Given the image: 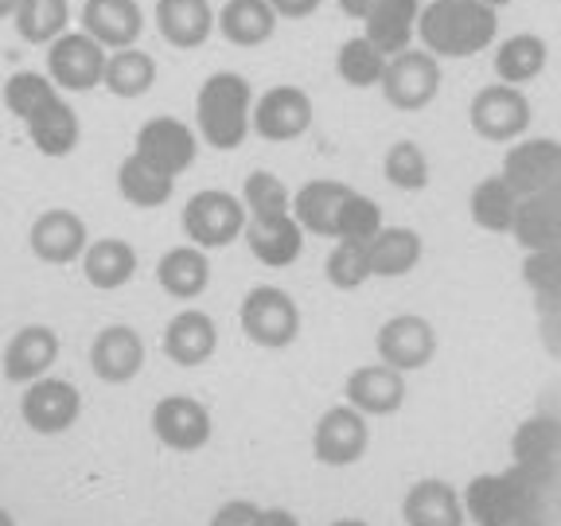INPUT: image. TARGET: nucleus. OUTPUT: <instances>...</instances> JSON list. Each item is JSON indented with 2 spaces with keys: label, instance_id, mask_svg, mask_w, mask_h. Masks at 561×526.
Segmentation results:
<instances>
[{
  "label": "nucleus",
  "instance_id": "nucleus-1",
  "mask_svg": "<svg viewBox=\"0 0 561 526\" xmlns=\"http://www.w3.org/2000/svg\"><path fill=\"white\" fill-rule=\"evenodd\" d=\"M550 483H553V468H523V465H511L507 472L476 476L465 488V511L476 526L535 523Z\"/></svg>",
  "mask_w": 561,
  "mask_h": 526
},
{
  "label": "nucleus",
  "instance_id": "nucleus-2",
  "mask_svg": "<svg viewBox=\"0 0 561 526\" xmlns=\"http://www.w3.org/2000/svg\"><path fill=\"white\" fill-rule=\"evenodd\" d=\"M500 12L480 0H433L417 16V35L437 59H468L495 44Z\"/></svg>",
  "mask_w": 561,
  "mask_h": 526
},
{
  "label": "nucleus",
  "instance_id": "nucleus-3",
  "mask_svg": "<svg viewBox=\"0 0 561 526\" xmlns=\"http://www.w3.org/2000/svg\"><path fill=\"white\" fill-rule=\"evenodd\" d=\"M195 125H199V137L207 140L210 149H242L250 129H254L250 82L242 75H234V70H215L199 87V98H195Z\"/></svg>",
  "mask_w": 561,
  "mask_h": 526
},
{
  "label": "nucleus",
  "instance_id": "nucleus-4",
  "mask_svg": "<svg viewBox=\"0 0 561 526\" xmlns=\"http://www.w3.org/2000/svg\"><path fill=\"white\" fill-rule=\"evenodd\" d=\"M245 222H250V210H245L242 195L222 192V187H203L180 210V227H184L187 242L207 254L234 245L245 235Z\"/></svg>",
  "mask_w": 561,
  "mask_h": 526
},
{
  "label": "nucleus",
  "instance_id": "nucleus-5",
  "mask_svg": "<svg viewBox=\"0 0 561 526\" xmlns=\"http://www.w3.org/2000/svg\"><path fill=\"white\" fill-rule=\"evenodd\" d=\"M238 324H242V335L254 347L285 351L300 335V308L293 300V293L277 289V285H257V289H250L242 297Z\"/></svg>",
  "mask_w": 561,
  "mask_h": 526
},
{
  "label": "nucleus",
  "instance_id": "nucleus-6",
  "mask_svg": "<svg viewBox=\"0 0 561 526\" xmlns=\"http://www.w3.org/2000/svg\"><path fill=\"white\" fill-rule=\"evenodd\" d=\"M370 448V418L359 410H351L347 402L332 405L320 413L312 430V456L316 465L324 468H351L359 465Z\"/></svg>",
  "mask_w": 561,
  "mask_h": 526
},
{
  "label": "nucleus",
  "instance_id": "nucleus-7",
  "mask_svg": "<svg viewBox=\"0 0 561 526\" xmlns=\"http://www.w3.org/2000/svg\"><path fill=\"white\" fill-rule=\"evenodd\" d=\"M82 418V395L79 386L67 382V378H39V382L24 386L20 395V421L27 430L39 433V437H59L70 433Z\"/></svg>",
  "mask_w": 561,
  "mask_h": 526
},
{
  "label": "nucleus",
  "instance_id": "nucleus-8",
  "mask_svg": "<svg viewBox=\"0 0 561 526\" xmlns=\"http://www.w3.org/2000/svg\"><path fill=\"white\" fill-rule=\"evenodd\" d=\"M468 125L476 129V137L491 140V145L518 140L530 129V98L507 82L476 90V98L468 102Z\"/></svg>",
  "mask_w": 561,
  "mask_h": 526
},
{
  "label": "nucleus",
  "instance_id": "nucleus-9",
  "mask_svg": "<svg viewBox=\"0 0 561 526\" xmlns=\"http://www.w3.org/2000/svg\"><path fill=\"white\" fill-rule=\"evenodd\" d=\"M375 351L378 363L410 375V370L430 367L437 359V328L417 312H398L378 328Z\"/></svg>",
  "mask_w": 561,
  "mask_h": 526
},
{
  "label": "nucleus",
  "instance_id": "nucleus-10",
  "mask_svg": "<svg viewBox=\"0 0 561 526\" xmlns=\"http://www.w3.org/2000/svg\"><path fill=\"white\" fill-rule=\"evenodd\" d=\"M382 94L386 102L402 110V114H417L433 98L440 94V62L437 55H430L425 47H410V52L394 55V59L386 62V75H382Z\"/></svg>",
  "mask_w": 561,
  "mask_h": 526
},
{
  "label": "nucleus",
  "instance_id": "nucleus-11",
  "mask_svg": "<svg viewBox=\"0 0 561 526\" xmlns=\"http://www.w3.org/2000/svg\"><path fill=\"white\" fill-rule=\"evenodd\" d=\"M105 62H110V52L87 32H67L47 47V75H51V82L59 90H75V94L102 87Z\"/></svg>",
  "mask_w": 561,
  "mask_h": 526
},
{
  "label": "nucleus",
  "instance_id": "nucleus-12",
  "mask_svg": "<svg viewBox=\"0 0 561 526\" xmlns=\"http://www.w3.org/2000/svg\"><path fill=\"white\" fill-rule=\"evenodd\" d=\"M149 430L172 453H199L210 445V410L192 395H164L149 413Z\"/></svg>",
  "mask_w": 561,
  "mask_h": 526
},
{
  "label": "nucleus",
  "instance_id": "nucleus-13",
  "mask_svg": "<svg viewBox=\"0 0 561 526\" xmlns=\"http://www.w3.org/2000/svg\"><path fill=\"white\" fill-rule=\"evenodd\" d=\"M503 180L515 187L518 199L553 192L561 184V140L553 137H530L515 140L503 157Z\"/></svg>",
  "mask_w": 561,
  "mask_h": 526
},
{
  "label": "nucleus",
  "instance_id": "nucleus-14",
  "mask_svg": "<svg viewBox=\"0 0 561 526\" xmlns=\"http://www.w3.org/2000/svg\"><path fill=\"white\" fill-rule=\"evenodd\" d=\"M133 152L175 180V175H184L187 168L195 164V157H199V133L187 122H180V117H168V114L149 117V122L137 129Z\"/></svg>",
  "mask_w": 561,
  "mask_h": 526
},
{
  "label": "nucleus",
  "instance_id": "nucleus-15",
  "mask_svg": "<svg viewBox=\"0 0 561 526\" xmlns=\"http://www.w3.org/2000/svg\"><path fill=\"white\" fill-rule=\"evenodd\" d=\"M62 340L51 324H24L20 332H12V340L4 343L0 355V370L4 378L16 386H32L39 378H47L59 363Z\"/></svg>",
  "mask_w": 561,
  "mask_h": 526
},
{
  "label": "nucleus",
  "instance_id": "nucleus-16",
  "mask_svg": "<svg viewBox=\"0 0 561 526\" xmlns=\"http://www.w3.org/2000/svg\"><path fill=\"white\" fill-rule=\"evenodd\" d=\"M27 245L44 265H75L90 250V230L82 215L67 207H51L44 215H35L32 230H27Z\"/></svg>",
  "mask_w": 561,
  "mask_h": 526
},
{
  "label": "nucleus",
  "instance_id": "nucleus-17",
  "mask_svg": "<svg viewBox=\"0 0 561 526\" xmlns=\"http://www.w3.org/2000/svg\"><path fill=\"white\" fill-rule=\"evenodd\" d=\"M312 129V98L300 87H273L254 102V133L273 145H289Z\"/></svg>",
  "mask_w": 561,
  "mask_h": 526
},
{
  "label": "nucleus",
  "instance_id": "nucleus-18",
  "mask_svg": "<svg viewBox=\"0 0 561 526\" xmlns=\"http://www.w3.org/2000/svg\"><path fill=\"white\" fill-rule=\"evenodd\" d=\"M145 340L129 324H105L90 343V370L110 386H125L145 367Z\"/></svg>",
  "mask_w": 561,
  "mask_h": 526
},
{
  "label": "nucleus",
  "instance_id": "nucleus-19",
  "mask_svg": "<svg viewBox=\"0 0 561 526\" xmlns=\"http://www.w3.org/2000/svg\"><path fill=\"white\" fill-rule=\"evenodd\" d=\"M343 402L367 418H390L405 405V375L386 363L355 367L343 382Z\"/></svg>",
  "mask_w": 561,
  "mask_h": 526
},
{
  "label": "nucleus",
  "instance_id": "nucleus-20",
  "mask_svg": "<svg viewBox=\"0 0 561 526\" xmlns=\"http://www.w3.org/2000/svg\"><path fill=\"white\" fill-rule=\"evenodd\" d=\"M160 347L164 355L175 363V367H203V363L215 359V351H219V328L210 320L207 312L199 308H184V312H175L168 320L164 335H160Z\"/></svg>",
  "mask_w": 561,
  "mask_h": 526
},
{
  "label": "nucleus",
  "instance_id": "nucleus-21",
  "mask_svg": "<svg viewBox=\"0 0 561 526\" xmlns=\"http://www.w3.org/2000/svg\"><path fill=\"white\" fill-rule=\"evenodd\" d=\"M402 523L405 526H468L465 491H456L448 480L425 476L410 483L402 495Z\"/></svg>",
  "mask_w": 561,
  "mask_h": 526
},
{
  "label": "nucleus",
  "instance_id": "nucleus-22",
  "mask_svg": "<svg viewBox=\"0 0 561 526\" xmlns=\"http://www.w3.org/2000/svg\"><path fill=\"white\" fill-rule=\"evenodd\" d=\"M79 20L82 32L94 35L105 52L137 47L140 32H145V12L137 0H87Z\"/></svg>",
  "mask_w": 561,
  "mask_h": 526
},
{
  "label": "nucleus",
  "instance_id": "nucleus-23",
  "mask_svg": "<svg viewBox=\"0 0 561 526\" xmlns=\"http://www.w3.org/2000/svg\"><path fill=\"white\" fill-rule=\"evenodd\" d=\"M242 238L250 245V254L262 265H270V270H285L305 250V230H300V222L293 215H254L245 222Z\"/></svg>",
  "mask_w": 561,
  "mask_h": 526
},
{
  "label": "nucleus",
  "instance_id": "nucleus-24",
  "mask_svg": "<svg viewBox=\"0 0 561 526\" xmlns=\"http://www.w3.org/2000/svg\"><path fill=\"white\" fill-rule=\"evenodd\" d=\"M351 195H355V187L340 184V180H308V184L293 195V219L300 222L305 235L335 238V230H340V210Z\"/></svg>",
  "mask_w": 561,
  "mask_h": 526
},
{
  "label": "nucleus",
  "instance_id": "nucleus-25",
  "mask_svg": "<svg viewBox=\"0 0 561 526\" xmlns=\"http://www.w3.org/2000/svg\"><path fill=\"white\" fill-rule=\"evenodd\" d=\"M219 27V16L210 9V0H157V32L164 44L180 52H195L210 39Z\"/></svg>",
  "mask_w": 561,
  "mask_h": 526
},
{
  "label": "nucleus",
  "instance_id": "nucleus-26",
  "mask_svg": "<svg viewBox=\"0 0 561 526\" xmlns=\"http://www.w3.org/2000/svg\"><path fill=\"white\" fill-rule=\"evenodd\" d=\"M157 285L172 300H199L210 285V258L199 245H172L157 262Z\"/></svg>",
  "mask_w": 561,
  "mask_h": 526
},
{
  "label": "nucleus",
  "instance_id": "nucleus-27",
  "mask_svg": "<svg viewBox=\"0 0 561 526\" xmlns=\"http://www.w3.org/2000/svg\"><path fill=\"white\" fill-rule=\"evenodd\" d=\"M137 245L125 242V238H94L90 250L82 254V277L102 293L125 289L133 277H137Z\"/></svg>",
  "mask_w": 561,
  "mask_h": 526
},
{
  "label": "nucleus",
  "instance_id": "nucleus-28",
  "mask_svg": "<svg viewBox=\"0 0 561 526\" xmlns=\"http://www.w3.org/2000/svg\"><path fill=\"white\" fill-rule=\"evenodd\" d=\"M511 235L518 238V245H523L526 254L561 245V184L553 192L530 195V199L518 203L515 230Z\"/></svg>",
  "mask_w": 561,
  "mask_h": 526
},
{
  "label": "nucleus",
  "instance_id": "nucleus-29",
  "mask_svg": "<svg viewBox=\"0 0 561 526\" xmlns=\"http://www.w3.org/2000/svg\"><path fill=\"white\" fill-rule=\"evenodd\" d=\"M421 4L417 0H382L367 20H363V35L378 47L382 55H402L410 52V39L417 32Z\"/></svg>",
  "mask_w": 561,
  "mask_h": 526
},
{
  "label": "nucleus",
  "instance_id": "nucleus-30",
  "mask_svg": "<svg viewBox=\"0 0 561 526\" xmlns=\"http://www.w3.org/2000/svg\"><path fill=\"white\" fill-rule=\"evenodd\" d=\"M277 20L270 0H227L219 9V35L234 47H262L277 32Z\"/></svg>",
  "mask_w": 561,
  "mask_h": 526
},
{
  "label": "nucleus",
  "instance_id": "nucleus-31",
  "mask_svg": "<svg viewBox=\"0 0 561 526\" xmlns=\"http://www.w3.org/2000/svg\"><path fill=\"white\" fill-rule=\"evenodd\" d=\"M24 129H27V137H32L35 149L44 152V157H55V160L70 157V152L79 149V140H82L79 114H75V105H70L62 94L47 105L44 114H35Z\"/></svg>",
  "mask_w": 561,
  "mask_h": 526
},
{
  "label": "nucleus",
  "instance_id": "nucleus-32",
  "mask_svg": "<svg viewBox=\"0 0 561 526\" xmlns=\"http://www.w3.org/2000/svg\"><path fill=\"white\" fill-rule=\"evenodd\" d=\"M518 195L515 187L503 180V172L488 175L472 187L468 195V215L480 230H491V235H511L515 230V215H518Z\"/></svg>",
  "mask_w": 561,
  "mask_h": 526
},
{
  "label": "nucleus",
  "instance_id": "nucleus-33",
  "mask_svg": "<svg viewBox=\"0 0 561 526\" xmlns=\"http://www.w3.org/2000/svg\"><path fill=\"white\" fill-rule=\"evenodd\" d=\"M117 192H122V199L133 203V207L157 210V207H164V203L172 199L175 180L160 172V168H152L145 157L129 152V157L117 164Z\"/></svg>",
  "mask_w": 561,
  "mask_h": 526
},
{
  "label": "nucleus",
  "instance_id": "nucleus-34",
  "mask_svg": "<svg viewBox=\"0 0 561 526\" xmlns=\"http://www.w3.org/2000/svg\"><path fill=\"white\" fill-rule=\"evenodd\" d=\"M546 59H550V47H546L542 35L518 32V35H511V39H503V44L495 47V59H491V67H495L500 82H507V87H523V82H535L538 75H542Z\"/></svg>",
  "mask_w": 561,
  "mask_h": 526
},
{
  "label": "nucleus",
  "instance_id": "nucleus-35",
  "mask_svg": "<svg viewBox=\"0 0 561 526\" xmlns=\"http://www.w3.org/2000/svg\"><path fill=\"white\" fill-rule=\"evenodd\" d=\"M370 250V270L375 277H405L410 270H417L421 262V235L410 227H382L367 242Z\"/></svg>",
  "mask_w": 561,
  "mask_h": 526
},
{
  "label": "nucleus",
  "instance_id": "nucleus-36",
  "mask_svg": "<svg viewBox=\"0 0 561 526\" xmlns=\"http://www.w3.org/2000/svg\"><path fill=\"white\" fill-rule=\"evenodd\" d=\"M511 456L523 468H553L561 456V421L546 418V413L523 421L515 441H511Z\"/></svg>",
  "mask_w": 561,
  "mask_h": 526
},
{
  "label": "nucleus",
  "instance_id": "nucleus-37",
  "mask_svg": "<svg viewBox=\"0 0 561 526\" xmlns=\"http://www.w3.org/2000/svg\"><path fill=\"white\" fill-rule=\"evenodd\" d=\"M157 82V59L140 47H125V52H110L105 62V82L102 87L117 98H140L149 94Z\"/></svg>",
  "mask_w": 561,
  "mask_h": 526
},
{
  "label": "nucleus",
  "instance_id": "nucleus-38",
  "mask_svg": "<svg viewBox=\"0 0 561 526\" xmlns=\"http://www.w3.org/2000/svg\"><path fill=\"white\" fill-rule=\"evenodd\" d=\"M12 20H16V35L24 44L51 47L59 35H67L70 4L67 0H20V9Z\"/></svg>",
  "mask_w": 561,
  "mask_h": 526
},
{
  "label": "nucleus",
  "instance_id": "nucleus-39",
  "mask_svg": "<svg viewBox=\"0 0 561 526\" xmlns=\"http://www.w3.org/2000/svg\"><path fill=\"white\" fill-rule=\"evenodd\" d=\"M386 62H390V55L378 52L367 35H355V39H347V44L340 47V55H335V70H340V79L347 82V87H355V90L382 87Z\"/></svg>",
  "mask_w": 561,
  "mask_h": 526
},
{
  "label": "nucleus",
  "instance_id": "nucleus-40",
  "mask_svg": "<svg viewBox=\"0 0 561 526\" xmlns=\"http://www.w3.org/2000/svg\"><path fill=\"white\" fill-rule=\"evenodd\" d=\"M59 98V87L51 82V75H39V70H16L9 82H4V105L9 114L20 122H32L35 114H44L47 105Z\"/></svg>",
  "mask_w": 561,
  "mask_h": 526
},
{
  "label": "nucleus",
  "instance_id": "nucleus-41",
  "mask_svg": "<svg viewBox=\"0 0 561 526\" xmlns=\"http://www.w3.org/2000/svg\"><path fill=\"white\" fill-rule=\"evenodd\" d=\"M382 175L398 192H421L430 184V160H425L417 140H394L382 157Z\"/></svg>",
  "mask_w": 561,
  "mask_h": 526
},
{
  "label": "nucleus",
  "instance_id": "nucleus-42",
  "mask_svg": "<svg viewBox=\"0 0 561 526\" xmlns=\"http://www.w3.org/2000/svg\"><path fill=\"white\" fill-rule=\"evenodd\" d=\"M324 273H328V281H332V289H340V293L363 289V285L375 277L367 242H335L324 262Z\"/></svg>",
  "mask_w": 561,
  "mask_h": 526
},
{
  "label": "nucleus",
  "instance_id": "nucleus-43",
  "mask_svg": "<svg viewBox=\"0 0 561 526\" xmlns=\"http://www.w3.org/2000/svg\"><path fill=\"white\" fill-rule=\"evenodd\" d=\"M242 203H245V210H250V219H254V215H293L289 187H285V180H280L277 172H270V168H254V172L245 175Z\"/></svg>",
  "mask_w": 561,
  "mask_h": 526
},
{
  "label": "nucleus",
  "instance_id": "nucleus-44",
  "mask_svg": "<svg viewBox=\"0 0 561 526\" xmlns=\"http://www.w3.org/2000/svg\"><path fill=\"white\" fill-rule=\"evenodd\" d=\"M382 230V207H378L370 195H351L340 210V230H335V242H370V238Z\"/></svg>",
  "mask_w": 561,
  "mask_h": 526
},
{
  "label": "nucleus",
  "instance_id": "nucleus-45",
  "mask_svg": "<svg viewBox=\"0 0 561 526\" xmlns=\"http://www.w3.org/2000/svg\"><path fill=\"white\" fill-rule=\"evenodd\" d=\"M257 518H262V507L250 500H227L219 503V511L210 515L207 526H257Z\"/></svg>",
  "mask_w": 561,
  "mask_h": 526
},
{
  "label": "nucleus",
  "instance_id": "nucleus-46",
  "mask_svg": "<svg viewBox=\"0 0 561 526\" xmlns=\"http://www.w3.org/2000/svg\"><path fill=\"white\" fill-rule=\"evenodd\" d=\"M270 4H273V12L285 20H305L320 9V0H270Z\"/></svg>",
  "mask_w": 561,
  "mask_h": 526
},
{
  "label": "nucleus",
  "instance_id": "nucleus-47",
  "mask_svg": "<svg viewBox=\"0 0 561 526\" xmlns=\"http://www.w3.org/2000/svg\"><path fill=\"white\" fill-rule=\"evenodd\" d=\"M257 526H300V518L293 515V511H285V507H262Z\"/></svg>",
  "mask_w": 561,
  "mask_h": 526
},
{
  "label": "nucleus",
  "instance_id": "nucleus-48",
  "mask_svg": "<svg viewBox=\"0 0 561 526\" xmlns=\"http://www.w3.org/2000/svg\"><path fill=\"white\" fill-rule=\"evenodd\" d=\"M378 4H382V0H340V12H343V16H351V20H367Z\"/></svg>",
  "mask_w": 561,
  "mask_h": 526
},
{
  "label": "nucleus",
  "instance_id": "nucleus-49",
  "mask_svg": "<svg viewBox=\"0 0 561 526\" xmlns=\"http://www.w3.org/2000/svg\"><path fill=\"white\" fill-rule=\"evenodd\" d=\"M16 9H20V0H0V20L16 16Z\"/></svg>",
  "mask_w": 561,
  "mask_h": 526
},
{
  "label": "nucleus",
  "instance_id": "nucleus-50",
  "mask_svg": "<svg viewBox=\"0 0 561 526\" xmlns=\"http://www.w3.org/2000/svg\"><path fill=\"white\" fill-rule=\"evenodd\" d=\"M328 526H370L367 518H335V523H328Z\"/></svg>",
  "mask_w": 561,
  "mask_h": 526
},
{
  "label": "nucleus",
  "instance_id": "nucleus-51",
  "mask_svg": "<svg viewBox=\"0 0 561 526\" xmlns=\"http://www.w3.org/2000/svg\"><path fill=\"white\" fill-rule=\"evenodd\" d=\"M0 526H16V518H12L9 507H0Z\"/></svg>",
  "mask_w": 561,
  "mask_h": 526
},
{
  "label": "nucleus",
  "instance_id": "nucleus-52",
  "mask_svg": "<svg viewBox=\"0 0 561 526\" xmlns=\"http://www.w3.org/2000/svg\"><path fill=\"white\" fill-rule=\"evenodd\" d=\"M480 4H488V9H495V12H500V9H507L511 0H480Z\"/></svg>",
  "mask_w": 561,
  "mask_h": 526
},
{
  "label": "nucleus",
  "instance_id": "nucleus-53",
  "mask_svg": "<svg viewBox=\"0 0 561 526\" xmlns=\"http://www.w3.org/2000/svg\"><path fill=\"white\" fill-rule=\"evenodd\" d=\"M523 526H538V518H535V523H523Z\"/></svg>",
  "mask_w": 561,
  "mask_h": 526
}]
</instances>
